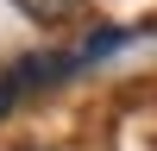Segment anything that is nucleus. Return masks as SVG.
<instances>
[{
  "instance_id": "f257e3e1",
  "label": "nucleus",
  "mask_w": 157,
  "mask_h": 151,
  "mask_svg": "<svg viewBox=\"0 0 157 151\" xmlns=\"http://www.w3.org/2000/svg\"><path fill=\"white\" fill-rule=\"evenodd\" d=\"M13 6H19L25 19H44V25H57V19H69L82 0H13Z\"/></svg>"
},
{
  "instance_id": "f03ea898",
  "label": "nucleus",
  "mask_w": 157,
  "mask_h": 151,
  "mask_svg": "<svg viewBox=\"0 0 157 151\" xmlns=\"http://www.w3.org/2000/svg\"><path fill=\"white\" fill-rule=\"evenodd\" d=\"M13 95H19V88H13V76H0V113L13 107Z\"/></svg>"
}]
</instances>
